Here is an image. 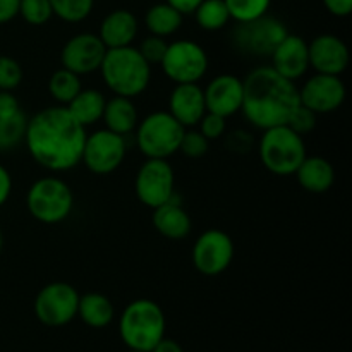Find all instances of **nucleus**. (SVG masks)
<instances>
[{
	"label": "nucleus",
	"mask_w": 352,
	"mask_h": 352,
	"mask_svg": "<svg viewBox=\"0 0 352 352\" xmlns=\"http://www.w3.org/2000/svg\"><path fill=\"white\" fill-rule=\"evenodd\" d=\"M88 133L65 107H47L26 122L24 144L40 167L50 172H67L81 164Z\"/></svg>",
	"instance_id": "f257e3e1"
},
{
	"label": "nucleus",
	"mask_w": 352,
	"mask_h": 352,
	"mask_svg": "<svg viewBox=\"0 0 352 352\" xmlns=\"http://www.w3.org/2000/svg\"><path fill=\"white\" fill-rule=\"evenodd\" d=\"M299 105L296 82L285 79L270 65L254 67L243 79L241 112L256 129L284 126Z\"/></svg>",
	"instance_id": "f03ea898"
},
{
	"label": "nucleus",
	"mask_w": 352,
	"mask_h": 352,
	"mask_svg": "<svg viewBox=\"0 0 352 352\" xmlns=\"http://www.w3.org/2000/svg\"><path fill=\"white\" fill-rule=\"evenodd\" d=\"M98 71L113 95L133 100L143 95L151 81V65L134 45L107 50Z\"/></svg>",
	"instance_id": "7ed1b4c3"
},
{
	"label": "nucleus",
	"mask_w": 352,
	"mask_h": 352,
	"mask_svg": "<svg viewBox=\"0 0 352 352\" xmlns=\"http://www.w3.org/2000/svg\"><path fill=\"white\" fill-rule=\"evenodd\" d=\"M164 309L151 299H134L124 308L119 333L129 349L150 352L165 337Z\"/></svg>",
	"instance_id": "20e7f679"
},
{
	"label": "nucleus",
	"mask_w": 352,
	"mask_h": 352,
	"mask_svg": "<svg viewBox=\"0 0 352 352\" xmlns=\"http://www.w3.org/2000/svg\"><path fill=\"white\" fill-rule=\"evenodd\" d=\"M258 155L263 167L278 177L294 175L302 160L308 157L305 138L285 124L263 131L258 141Z\"/></svg>",
	"instance_id": "39448f33"
},
{
	"label": "nucleus",
	"mask_w": 352,
	"mask_h": 352,
	"mask_svg": "<svg viewBox=\"0 0 352 352\" xmlns=\"http://www.w3.org/2000/svg\"><path fill=\"white\" fill-rule=\"evenodd\" d=\"M26 208L36 222L45 226L64 222L74 208L71 186L55 175L38 179L28 189Z\"/></svg>",
	"instance_id": "423d86ee"
},
{
	"label": "nucleus",
	"mask_w": 352,
	"mask_h": 352,
	"mask_svg": "<svg viewBox=\"0 0 352 352\" xmlns=\"http://www.w3.org/2000/svg\"><path fill=\"white\" fill-rule=\"evenodd\" d=\"M184 131L167 110H157L140 119L134 129V138L138 150L144 158L168 160L179 151Z\"/></svg>",
	"instance_id": "0eeeda50"
},
{
	"label": "nucleus",
	"mask_w": 352,
	"mask_h": 352,
	"mask_svg": "<svg viewBox=\"0 0 352 352\" xmlns=\"http://www.w3.org/2000/svg\"><path fill=\"white\" fill-rule=\"evenodd\" d=\"M287 28L278 17L265 14L254 21L237 23L232 30L234 48L248 57H270L278 43L287 36Z\"/></svg>",
	"instance_id": "6e6552de"
},
{
	"label": "nucleus",
	"mask_w": 352,
	"mask_h": 352,
	"mask_svg": "<svg viewBox=\"0 0 352 352\" xmlns=\"http://www.w3.org/2000/svg\"><path fill=\"white\" fill-rule=\"evenodd\" d=\"M160 67L174 85L199 82L208 71V55L196 41L174 40L167 45Z\"/></svg>",
	"instance_id": "1a4fd4ad"
},
{
	"label": "nucleus",
	"mask_w": 352,
	"mask_h": 352,
	"mask_svg": "<svg viewBox=\"0 0 352 352\" xmlns=\"http://www.w3.org/2000/svg\"><path fill=\"white\" fill-rule=\"evenodd\" d=\"M79 292L67 282H50L34 298V316L45 327H64L78 316Z\"/></svg>",
	"instance_id": "9d476101"
},
{
	"label": "nucleus",
	"mask_w": 352,
	"mask_h": 352,
	"mask_svg": "<svg viewBox=\"0 0 352 352\" xmlns=\"http://www.w3.org/2000/svg\"><path fill=\"white\" fill-rule=\"evenodd\" d=\"M127 153L126 136L109 129H98L88 134L82 146L81 164L95 175H109L122 165Z\"/></svg>",
	"instance_id": "9b49d317"
},
{
	"label": "nucleus",
	"mask_w": 352,
	"mask_h": 352,
	"mask_svg": "<svg viewBox=\"0 0 352 352\" xmlns=\"http://www.w3.org/2000/svg\"><path fill=\"white\" fill-rule=\"evenodd\" d=\"M134 191L141 205L151 210L174 198L175 175L168 160L146 158L134 179Z\"/></svg>",
	"instance_id": "f8f14e48"
},
{
	"label": "nucleus",
	"mask_w": 352,
	"mask_h": 352,
	"mask_svg": "<svg viewBox=\"0 0 352 352\" xmlns=\"http://www.w3.org/2000/svg\"><path fill=\"white\" fill-rule=\"evenodd\" d=\"M234 241L220 229H208L199 234L192 246V265L205 277L222 275L234 260Z\"/></svg>",
	"instance_id": "ddd939ff"
},
{
	"label": "nucleus",
	"mask_w": 352,
	"mask_h": 352,
	"mask_svg": "<svg viewBox=\"0 0 352 352\" xmlns=\"http://www.w3.org/2000/svg\"><path fill=\"white\" fill-rule=\"evenodd\" d=\"M299 91V103L316 116L320 113H332L342 107L346 102L347 89L340 76L318 74L309 76Z\"/></svg>",
	"instance_id": "4468645a"
},
{
	"label": "nucleus",
	"mask_w": 352,
	"mask_h": 352,
	"mask_svg": "<svg viewBox=\"0 0 352 352\" xmlns=\"http://www.w3.org/2000/svg\"><path fill=\"white\" fill-rule=\"evenodd\" d=\"M105 45L96 33H78L65 41L60 52V64L78 76L96 72L105 57Z\"/></svg>",
	"instance_id": "2eb2a0df"
},
{
	"label": "nucleus",
	"mask_w": 352,
	"mask_h": 352,
	"mask_svg": "<svg viewBox=\"0 0 352 352\" xmlns=\"http://www.w3.org/2000/svg\"><path fill=\"white\" fill-rule=\"evenodd\" d=\"M309 69L318 74L342 76L349 67V47L342 38L332 33H323L308 43Z\"/></svg>",
	"instance_id": "dca6fc26"
},
{
	"label": "nucleus",
	"mask_w": 352,
	"mask_h": 352,
	"mask_svg": "<svg viewBox=\"0 0 352 352\" xmlns=\"http://www.w3.org/2000/svg\"><path fill=\"white\" fill-rule=\"evenodd\" d=\"M203 95L206 112L229 119L243 107V79L234 74H219L203 88Z\"/></svg>",
	"instance_id": "f3484780"
},
{
	"label": "nucleus",
	"mask_w": 352,
	"mask_h": 352,
	"mask_svg": "<svg viewBox=\"0 0 352 352\" xmlns=\"http://www.w3.org/2000/svg\"><path fill=\"white\" fill-rule=\"evenodd\" d=\"M272 69L284 76L289 81L296 82L298 79L305 78L309 71V55L308 41L299 34L287 33V36L275 47L272 55Z\"/></svg>",
	"instance_id": "a211bd4d"
},
{
	"label": "nucleus",
	"mask_w": 352,
	"mask_h": 352,
	"mask_svg": "<svg viewBox=\"0 0 352 352\" xmlns=\"http://www.w3.org/2000/svg\"><path fill=\"white\" fill-rule=\"evenodd\" d=\"M167 112L181 124L184 129L196 127L206 113L205 95L198 82L175 85L168 95Z\"/></svg>",
	"instance_id": "6ab92c4d"
},
{
	"label": "nucleus",
	"mask_w": 352,
	"mask_h": 352,
	"mask_svg": "<svg viewBox=\"0 0 352 352\" xmlns=\"http://www.w3.org/2000/svg\"><path fill=\"white\" fill-rule=\"evenodd\" d=\"M138 31H140L138 17L127 9H116L103 17L96 34L107 50H110V48L131 47L136 40Z\"/></svg>",
	"instance_id": "aec40b11"
},
{
	"label": "nucleus",
	"mask_w": 352,
	"mask_h": 352,
	"mask_svg": "<svg viewBox=\"0 0 352 352\" xmlns=\"http://www.w3.org/2000/svg\"><path fill=\"white\" fill-rule=\"evenodd\" d=\"M151 222H153L155 230L160 236L172 241H181L184 237H188L192 227L191 217L186 212L184 206L175 199V195L167 203L153 208V219H151Z\"/></svg>",
	"instance_id": "412c9836"
},
{
	"label": "nucleus",
	"mask_w": 352,
	"mask_h": 352,
	"mask_svg": "<svg viewBox=\"0 0 352 352\" xmlns=\"http://www.w3.org/2000/svg\"><path fill=\"white\" fill-rule=\"evenodd\" d=\"M294 175L298 177L299 186L311 195H323L336 182L333 165L327 158L318 157V155L306 157L298 170L294 172Z\"/></svg>",
	"instance_id": "4be33fe9"
},
{
	"label": "nucleus",
	"mask_w": 352,
	"mask_h": 352,
	"mask_svg": "<svg viewBox=\"0 0 352 352\" xmlns=\"http://www.w3.org/2000/svg\"><path fill=\"white\" fill-rule=\"evenodd\" d=\"M102 120L105 124V129L120 136H129L140 122V113L133 98L113 95L112 98L107 100Z\"/></svg>",
	"instance_id": "5701e85b"
},
{
	"label": "nucleus",
	"mask_w": 352,
	"mask_h": 352,
	"mask_svg": "<svg viewBox=\"0 0 352 352\" xmlns=\"http://www.w3.org/2000/svg\"><path fill=\"white\" fill-rule=\"evenodd\" d=\"M105 103L107 98L100 89L82 88L81 91L71 100V103L65 105V109L69 110V113H71L82 127L88 129L89 126H95L96 122L102 120Z\"/></svg>",
	"instance_id": "b1692460"
},
{
	"label": "nucleus",
	"mask_w": 352,
	"mask_h": 352,
	"mask_svg": "<svg viewBox=\"0 0 352 352\" xmlns=\"http://www.w3.org/2000/svg\"><path fill=\"white\" fill-rule=\"evenodd\" d=\"M78 316L85 325L91 329H105L113 322L116 308L105 294L88 292V294L79 296Z\"/></svg>",
	"instance_id": "393cba45"
},
{
	"label": "nucleus",
	"mask_w": 352,
	"mask_h": 352,
	"mask_svg": "<svg viewBox=\"0 0 352 352\" xmlns=\"http://www.w3.org/2000/svg\"><path fill=\"white\" fill-rule=\"evenodd\" d=\"M182 21L184 16L167 2L153 3L144 14V26L148 33L160 38H168L177 33L182 26Z\"/></svg>",
	"instance_id": "a878e982"
},
{
	"label": "nucleus",
	"mask_w": 352,
	"mask_h": 352,
	"mask_svg": "<svg viewBox=\"0 0 352 352\" xmlns=\"http://www.w3.org/2000/svg\"><path fill=\"white\" fill-rule=\"evenodd\" d=\"M82 89L81 76L74 74L69 69L60 67L55 71L48 79V91H50L52 98L58 103V105L65 107L71 103V100L78 95Z\"/></svg>",
	"instance_id": "bb28decb"
},
{
	"label": "nucleus",
	"mask_w": 352,
	"mask_h": 352,
	"mask_svg": "<svg viewBox=\"0 0 352 352\" xmlns=\"http://www.w3.org/2000/svg\"><path fill=\"white\" fill-rule=\"evenodd\" d=\"M192 16L196 24L205 31H220L230 23V14L223 0H203Z\"/></svg>",
	"instance_id": "cd10ccee"
},
{
	"label": "nucleus",
	"mask_w": 352,
	"mask_h": 352,
	"mask_svg": "<svg viewBox=\"0 0 352 352\" xmlns=\"http://www.w3.org/2000/svg\"><path fill=\"white\" fill-rule=\"evenodd\" d=\"M54 16L69 24L82 23L91 14L95 0H50Z\"/></svg>",
	"instance_id": "c85d7f7f"
},
{
	"label": "nucleus",
	"mask_w": 352,
	"mask_h": 352,
	"mask_svg": "<svg viewBox=\"0 0 352 352\" xmlns=\"http://www.w3.org/2000/svg\"><path fill=\"white\" fill-rule=\"evenodd\" d=\"M230 14V21L248 23L268 14L272 0H223Z\"/></svg>",
	"instance_id": "c756f323"
},
{
	"label": "nucleus",
	"mask_w": 352,
	"mask_h": 352,
	"mask_svg": "<svg viewBox=\"0 0 352 352\" xmlns=\"http://www.w3.org/2000/svg\"><path fill=\"white\" fill-rule=\"evenodd\" d=\"M26 116L23 112L0 119V150H10L23 143L26 133Z\"/></svg>",
	"instance_id": "7c9ffc66"
},
{
	"label": "nucleus",
	"mask_w": 352,
	"mask_h": 352,
	"mask_svg": "<svg viewBox=\"0 0 352 352\" xmlns=\"http://www.w3.org/2000/svg\"><path fill=\"white\" fill-rule=\"evenodd\" d=\"M19 16L30 26H43L54 17L50 0H21Z\"/></svg>",
	"instance_id": "2f4dec72"
},
{
	"label": "nucleus",
	"mask_w": 352,
	"mask_h": 352,
	"mask_svg": "<svg viewBox=\"0 0 352 352\" xmlns=\"http://www.w3.org/2000/svg\"><path fill=\"white\" fill-rule=\"evenodd\" d=\"M23 67L7 55H0V91H14L23 82Z\"/></svg>",
	"instance_id": "473e14b6"
},
{
	"label": "nucleus",
	"mask_w": 352,
	"mask_h": 352,
	"mask_svg": "<svg viewBox=\"0 0 352 352\" xmlns=\"http://www.w3.org/2000/svg\"><path fill=\"white\" fill-rule=\"evenodd\" d=\"M210 148V141L199 133L195 127H189L182 134L181 144H179V151L188 158H201L205 157L206 151Z\"/></svg>",
	"instance_id": "72a5a7b5"
},
{
	"label": "nucleus",
	"mask_w": 352,
	"mask_h": 352,
	"mask_svg": "<svg viewBox=\"0 0 352 352\" xmlns=\"http://www.w3.org/2000/svg\"><path fill=\"white\" fill-rule=\"evenodd\" d=\"M223 144L229 151L237 155H248L256 146V140L246 129H234L223 134Z\"/></svg>",
	"instance_id": "f704fd0d"
},
{
	"label": "nucleus",
	"mask_w": 352,
	"mask_h": 352,
	"mask_svg": "<svg viewBox=\"0 0 352 352\" xmlns=\"http://www.w3.org/2000/svg\"><path fill=\"white\" fill-rule=\"evenodd\" d=\"M167 40L160 36H153V34H148L144 40H141L140 47H136L140 50V54L143 55L144 60L150 65H160L162 58H164L165 50H167Z\"/></svg>",
	"instance_id": "c9c22d12"
},
{
	"label": "nucleus",
	"mask_w": 352,
	"mask_h": 352,
	"mask_svg": "<svg viewBox=\"0 0 352 352\" xmlns=\"http://www.w3.org/2000/svg\"><path fill=\"white\" fill-rule=\"evenodd\" d=\"M285 126H289L294 133H298L299 136L305 138L306 134H309L316 127V113L311 112L309 109H306V107L299 105L298 109L292 112V116L289 117Z\"/></svg>",
	"instance_id": "e433bc0d"
},
{
	"label": "nucleus",
	"mask_w": 352,
	"mask_h": 352,
	"mask_svg": "<svg viewBox=\"0 0 352 352\" xmlns=\"http://www.w3.org/2000/svg\"><path fill=\"white\" fill-rule=\"evenodd\" d=\"M199 133L206 138L208 141H215L223 138V134L227 133V119L222 116H217V113L206 112L201 117V120L198 122Z\"/></svg>",
	"instance_id": "4c0bfd02"
},
{
	"label": "nucleus",
	"mask_w": 352,
	"mask_h": 352,
	"mask_svg": "<svg viewBox=\"0 0 352 352\" xmlns=\"http://www.w3.org/2000/svg\"><path fill=\"white\" fill-rule=\"evenodd\" d=\"M21 112L19 100L12 91H0V119H7Z\"/></svg>",
	"instance_id": "58836bf2"
},
{
	"label": "nucleus",
	"mask_w": 352,
	"mask_h": 352,
	"mask_svg": "<svg viewBox=\"0 0 352 352\" xmlns=\"http://www.w3.org/2000/svg\"><path fill=\"white\" fill-rule=\"evenodd\" d=\"M322 3L336 17H347L352 12V0H322Z\"/></svg>",
	"instance_id": "ea45409f"
},
{
	"label": "nucleus",
	"mask_w": 352,
	"mask_h": 352,
	"mask_svg": "<svg viewBox=\"0 0 352 352\" xmlns=\"http://www.w3.org/2000/svg\"><path fill=\"white\" fill-rule=\"evenodd\" d=\"M21 0H0V26L19 16Z\"/></svg>",
	"instance_id": "a19ab883"
},
{
	"label": "nucleus",
	"mask_w": 352,
	"mask_h": 352,
	"mask_svg": "<svg viewBox=\"0 0 352 352\" xmlns=\"http://www.w3.org/2000/svg\"><path fill=\"white\" fill-rule=\"evenodd\" d=\"M12 192V177L3 165H0V208L9 201Z\"/></svg>",
	"instance_id": "79ce46f5"
},
{
	"label": "nucleus",
	"mask_w": 352,
	"mask_h": 352,
	"mask_svg": "<svg viewBox=\"0 0 352 352\" xmlns=\"http://www.w3.org/2000/svg\"><path fill=\"white\" fill-rule=\"evenodd\" d=\"M165 2L174 7V9H177L182 16H186V14L195 12V9L203 0H165Z\"/></svg>",
	"instance_id": "37998d69"
},
{
	"label": "nucleus",
	"mask_w": 352,
	"mask_h": 352,
	"mask_svg": "<svg viewBox=\"0 0 352 352\" xmlns=\"http://www.w3.org/2000/svg\"><path fill=\"white\" fill-rule=\"evenodd\" d=\"M150 352H184V351H182L181 344L175 342V340L172 339H165L164 337V339H162Z\"/></svg>",
	"instance_id": "c03bdc74"
},
{
	"label": "nucleus",
	"mask_w": 352,
	"mask_h": 352,
	"mask_svg": "<svg viewBox=\"0 0 352 352\" xmlns=\"http://www.w3.org/2000/svg\"><path fill=\"white\" fill-rule=\"evenodd\" d=\"M2 248H3V236H2V230H0V253H2Z\"/></svg>",
	"instance_id": "a18cd8bd"
},
{
	"label": "nucleus",
	"mask_w": 352,
	"mask_h": 352,
	"mask_svg": "<svg viewBox=\"0 0 352 352\" xmlns=\"http://www.w3.org/2000/svg\"><path fill=\"white\" fill-rule=\"evenodd\" d=\"M127 352H143V351H134V349H129Z\"/></svg>",
	"instance_id": "49530a36"
}]
</instances>
